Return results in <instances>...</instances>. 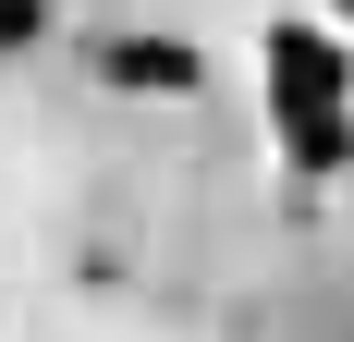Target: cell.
I'll return each instance as SVG.
<instances>
[{
	"mask_svg": "<svg viewBox=\"0 0 354 342\" xmlns=\"http://www.w3.org/2000/svg\"><path fill=\"white\" fill-rule=\"evenodd\" d=\"M269 86H281V110H293V123H306V110H342L354 49H330L318 25H281V37H269Z\"/></svg>",
	"mask_w": 354,
	"mask_h": 342,
	"instance_id": "1",
	"label": "cell"
},
{
	"mask_svg": "<svg viewBox=\"0 0 354 342\" xmlns=\"http://www.w3.org/2000/svg\"><path fill=\"white\" fill-rule=\"evenodd\" d=\"M342 12H354V0H342Z\"/></svg>",
	"mask_w": 354,
	"mask_h": 342,
	"instance_id": "4",
	"label": "cell"
},
{
	"mask_svg": "<svg viewBox=\"0 0 354 342\" xmlns=\"http://www.w3.org/2000/svg\"><path fill=\"white\" fill-rule=\"evenodd\" d=\"M98 73H110V86H159V98L208 86V62H196L183 37H110V49H98Z\"/></svg>",
	"mask_w": 354,
	"mask_h": 342,
	"instance_id": "2",
	"label": "cell"
},
{
	"mask_svg": "<svg viewBox=\"0 0 354 342\" xmlns=\"http://www.w3.org/2000/svg\"><path fill=\"white\" fill-rule=\"evenodd\" d=\"M49 37V0H0V49H37Z\"/></svg>",
	"mask_w": 354,
	"mask_h": 342,
	"instance_id": "3",
	"label": "cell"
}]
</instances>
